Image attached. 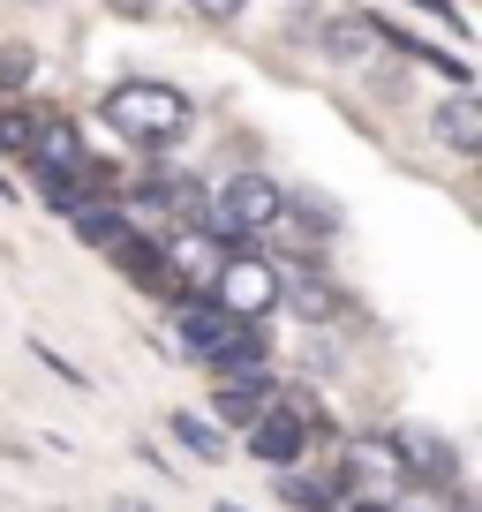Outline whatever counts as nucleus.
Instances as JSON below:
<instances>
[{"label": "nucleus", "instance_id": "1", "mask_svg": "<svg viewBox=\"0 0 482 512\" xmlns=\"http://www.w3.org/2000/svg\"><path fill=\"white\" fill-rule=\"evenodd\" d=\"M98 113H106V128L121 136V144H136V151H166V144H181V136H189V121H196L189 91H174V83H151V76L113 83Z\"/></svg>", "mask_w": 482, "mask_h": 512}, {"label": "nucleus", "instance_id": "2", "mask_svg": "<svg viewBox=\"0 0 482 512\" xmlns=\"http://www.w3.org/2000/svg\"><path fill=\"white\" fill-rule=\"evenodd\" d=\"M332 430V422H324V407H317V392H279L272 407H264L257 422H249V430H241V452H249V460H264L272 467V475H287V467H302L309 452H317V437Z\"/></svg>", "mask_w": 482, "mask_h": 512}, {"label": "nucleus", "instance_id": "3", "mask_svg": "<svg viewBox=\"0 0 482 512\" xmlns=\"http://www.w3.org/2000/svg\"><path fill=\"white\" fill-rule=\"evenodd\" d=\"M219 317H234V324H264L279 302H287V287H279V272L264 264V256H219L211 264V294H204Z\"/></svg>", "mask_w": 482, "mask_h": 512}, {"label": "nucleus", "instance_id": "4", "mask_svg": "<svg viewBox=\"0 0 482 512\" xmlns=\"http://www.w3.org/2000/svg\"><path fill=\"white\" fill-rule=\"evenodd\" d=\"M279 226V181L272 174H234L219 196H211V219H204V234H219V241H257V234H272Z\"/></svg>", "mask_w": 482, "mask_h": 512}, {"label": "nucleus", "instance_id": "5", "mask_svg": "<svg viewBox=\"0 0 482 512\" xmlns=\"http://www.w3.org/2000/svg\"><path fill=\"white\" fill-rule=\"evenodd\" d=\"M385 452H392V475L422 482V490H445V497H460V452H452L437 430H400Z\"/></svg>", "mask_w": 482, "mask_h": 512}, {"label": "nucleus", "instance_id": "6", "mask_svg": "<svg viewBox=\"0 0 482 512\" xmlns=\"http://www.w3.org/2000/svg\"><path fill=\"white\" fill-rule=\"evenodd\" d=\"M106 256H113V272L129 279V287L159 294V302H174V294H181V272H174V256H166V241H151V234H136V226H129Z\"/></svg>", "mask_w": 482, "mask_h": 512}, {"label": "nucleus", "instance_id": "7", "mask_svg": "<svg viewBox=\"0 0 482 512\" xmlns=\"http://www.w3.org/2000/svg\"><path fill=\"white\" fill-rule=\"evenodd\" d=\"M272 400H279V377H272V369H234V377H219L204 422H219V430H249Z\"/></svg>", "mask_w": 482, "mask_h": 512}, {"label": "nucleus", "instance_id": "8", "mask_svg": "<svg viewBox=\"0 0 482 512\" xmlns=\"http://www.w3.org/2000/svg\"><path fill=\"white\" fill-rule=\"evenodd\" d=\"M166 324H174V347L189 354V362H204V369L219 362L226 332H234V317H219L204 294H174V317H166Z\"/></svg>", "mask_w": 482, "mask_h": 512}, {"label": "nucleus", "instance_id": "9", "mask_svg": "<svg viewBox=\"0 0 482 512\" xmlns=\"http://www.w3.org/2000/svg\"><path fill=\"white\" fill-rule=\"evenodd\" d=\"M294 23H309L317 53H332L339 68H362V61L377 53V31H370V16H294Z\"/></svg>", "mask_w": 482, "mask_h": 512}, {"label": "nucleus", "instance_id": "10", "mask_svg": "<svg viewBox=\"0 0 482 512\" xmlns=\"http://www.w3.org/2000/svg\"><path fill=\"white\" fill-rule=\"evenodd\" d=\"M430 136L452 151V159H475V151H482V106H475V91H452V98H437V113H430Z\"/></svg>", "mask_w": 482, "mask_h": 512}, {"label": "nucleus", "instance_id": "11", "mask_svg": "<svg viewBox=\"0 0 482 512\" xmlns=\"http://www.w3.org/2000/svg\"><path fill=\"white\" fill-rule=\"evenodd\" d=\"M279 219H294V226H309L317 241H332L339 226H347V211H339L324 189H279Z\"/></svg>", "mask_w": 482, "mask_h": 512}, {"label": "nucleus", "instance_id": "12", "mask_svg": "<svg viewBox=\"0 0 482 512\" xmlns=\"http://www.w3.org/2000/svg\"><path fill=\"white\" fill-rule=\"evenodd\" d=\"M279 497H287L294 512H339V505H347V482H339V475H302V467H287V475H279Z\"/></svg>", "mask_w": 482, "mask_h": 512}, {"label": "nucleus", "instance_id": "13", "mask_svg": "<svg viewBox=\"0 0 482 512\" xmlns=\"http://www.w3.org/2000/svg\"><path fill=\"white\" fill-rule=\"evenodd\" d=\"M166 430H174V445H189V460H226V452H234L219 422L189 415V407H174V422H166Z\"/></svg>", "mask_w": 482, "mask_h": 512}, {"label": "nucleus", "instance_id": "14", "mask_svg": "<svg viewBox=\"0 0 482 512\" xmlns=\"http://www.w3.org/2000/svg\"><path fill=\"white\" fill-rule=\"evenodd\" d=\"M76 241H91V249H113V241L129 234V204H121V196H113V204H91V211H76Z\"/></svg>", "mask_w": 482, "mask_h": 512}, {"label": "nucleus", "instance_id": "15", "mask_svg": "<svg viewBox=\"0 0 482 512\" xmlns=\"http://www.w3.org/2000/svg\"><path fill=\"white\" fill-rule=\"evenodd\" d=\"M38 121H46L38 106H16V98H0V151H8V159H31Z\"/></svg>", "mask_w": 482, "mask_h": 512}, {"label": "nucleus", "instance_id": "16", "mask_svg": "<svg viewBox=\"0 0 482 512\" xmlns=\"http://www.w3.org/2000/svg\"><path fill=\"white\" fill-rule=\"evenodd\" d=\"M31 354H38V362H46V369H53V377H61V384H68V392H91V377H83V369H76V362H68V354H61V347H46V339H31Z\"/></svg>", "mask_w": 482, "mask_h": 512}, {"label": "nucleus", "instance_id": "17", "mask_svg": "<svg viewBox=\"0 0 482 512\" xmlns=\"http://www.w3.org/2000/svg\"><path fill=\"white\" fill-rule=\"evenodd\" d=\"M23 76H31V53H23V46H8V53H0V91H16Z\"/></svg>", "mask_w": 482, "mask_h": 512}, {"label": "nucleus", "instance_id": "18", "mask_svg": "<svg viewBox=\"0 0 482 512\" xmlns=\"http://www.w3.org/2000/svg\"><path fill=\"white\" fill-rule=\"evenodd\" d=\"M415 8H430V16H437V23H445V31H452V38H467V31H475V23H467V16H460V8H452V0H415Z\"/></svg>", "mask_w": 482, "mask_h": 512}, {"label": "nucleus", "instance_id": "19", "mask_svg": "<svg viewBox=\"0 0 482 512\" xmlns=\"http://www.w3.org/2000/svg\"><path fill=\"white\" fill-rule=\"evenodd\" d=\"M189 8H196V16H204V23H234L241 8H249V0H189Z\"/></svg>", "mask_w": 482, "mask_h": 512}, {"label": "nucleus", "instance_id": "20", "mask_svg": "<svg viewBox=\"0 0 482 512\" xmlns=\"http://www.w3.org/2000/svg\"><path fill=\"white\" fill-rule=\"evenodd\" d=\"M339 512H407V505H400V497H347Z\"/></svg>", "mask_w": 482, "mask_h": 512}, {"label": "nucleus", "instance_id": "21", "mask_svg": "<svg viewBox=\"0 0 482 512\" xmlns=\"http://www.w3.org/2000/svg\"><path fill=\"white\" fill-rule=\"evenodd\" d=\"M113 8H121V16H151V8H159V0H113Z\"/></svg>", "mask_w": 482, "mask_h": 512}, {"label": "nucleus", "instance_id": "22", "mask_svg": "<svg viewBox=\"0 0 482 512\" xmlns=\"http://www.w3.org/2000/svg\"><path fill=\"white\" fill-rule=\"evenodd\" d=\"M113 512H151V505H136V497H121V505H113Z\"/></svg>", "mask_w": 482, "mask_h": 512}, {"label": "nucleus", "instance_id": "23", "mask_svg": "<svg viewBox=\"0 0 482 512\" xmlns=\"http://www.w3.org/2000/svg\"><path fill=\"white\" fill-rule=\"evenodd\" d=\"M211 512H241V505H234V497H226V505H211Z\"/></svg>", "mask_w": 482, "mask_h": 512}]
</instances>
